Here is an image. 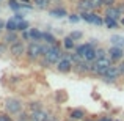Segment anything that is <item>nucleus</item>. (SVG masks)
Instances as JSON below:
<instances>
[{
	"instance_id": "obj_1",
	"label": "nucleus",
	"mask_w": 124,
	"mask_h": 121,
	"mask_svg": "<svg viewBox=\"0 0 124 121\" xmlns=\"http://www.w3.org/2000/svg\"><path fill=\"white\" fill-rule=\"evenodd\" d=\"M64 55H66V50L61 47V44L50 46L49 52L41 58L39 61H41V65L44 68H50V66H55V65H57L61 58H64Z\"/></svg>"
},
{
	"instance_id": "obj_2",
	"label": "nucleus",
	"mask_w": 124,
	"mask_h": 121,
	"mask_svg": "<svg viewBox=\"0 0 124 121\" xmlns=\"http://www.w3.org/2000/svg\"><path fill=\"white\" fill-rule=\"evenodd\" d=\"M113 65H115V63H113V61L110 60L108 57L93 61V65H91V73H90V76H91V77H102L104 74H105V71L108 69L110 66H113Z\"/></svg>"
},
{
	"instance_id": "obj_3",
	"label": "nucleus",
	"mask_w": 124,
	"mask_h": 121,
	"mask_svg": "<svg viewBox=\"0 0 124 121\" xmlns=\"http://www.w3.org/2000/svg\"><path fill=\"white\" fill-rule=\"evenodd\" d=\"M3 105H5L6 113H9L11 116L13 115L17 116L19 113L24 112V102H22V99H19V97H16V96L6 97V99L3 101Z\"/></svg>"
},
{
	"instance_id": "obj_4",
	"label": "nucleus",
	"mask_w": 124,
	"mask_h": 121,
	"mask_svg": "<svg viewBox=\"0 0 124 121\" xmlns=\"http://www.w3.org/2000/svg\"><path fill=\"white\" fill-rule=\"evenodd\" d=\"M99 79L102 80L104 83H107V85H118L119 82H121V73H119L118 65L110 66L108 69L105 71V74H104L102 77H99Z\"/></svg>"
},
{
	"instance_id": "obj_5",
	"label": "nucleus",
	"mask_w": 124,
	"mask_h": 121,
	"mask_svg": "<svg viewBox=\"0 0 124 121\" xmlns=\"http://www.w3.org/2000/svg\"><path fill=\"white\" fill-rule=\"evenodd\" d=\"M42 57L41 52V42H28L27 44V52H25V58H27L30 63H35V61H39Z\"/></svg>"
},
{
	"instance_id": "obj_6",
	"label": "nucleus",
	"mask_w": 124,
	"mask_h": 121,
	"mask_svg": "<svg viewBox=\"0 0 124 121\" xmlns=\"http://www.w3.org/2000/svg\"><path fill=\"white\" fill-rule=\"evenodd\" d=\"M80 19L91 25H96V27H101L104 25V16L97 11H90V13H82L80 14Z\"/></svg>"
},
{
	"instance_id": "obj_7",
	"label": "nucleus",
	"mask_w": 124,
	"mask_h": 121,
	"mask_svg": "<svg viewBox=\"0 0 124 121\" xmlns=\"http://www.w3.org/2000/svg\"><path fill=\"white\" fill-rule=\"evenodd\" d=\"M8 52L13 58H22V57H25V52H27V44L22 40H19V41L13 42V44L9 46Z\"/></svg>"
},
{
	"instance_id": "obj_8",
	"label": "nucleus",
	"mask_w": 124,
	"mask_h": 121,
	"mask_svg": "<svg viewBox=\"0 0 124 121\" xmlns=\"http://www.w3.org/2000/svg\"><path fill=\"white\" fill-rule=\"evenodd\" d=\"M107 54H108V58L115 65H118L119 61L124 60V49L119 47V46H110V47L107 49Z\"/></svg>"
},
{
	"instance_id": "obj_9",
	"label": "nucleus",
	"mask_w": 124,
	"mask_h": 121,
	"mask_svg": "<svg viewBox=\"0 0 124 121\" xmlns=\"http://www.w3.org/2000/svg\"><path fill=\"white\" fill-rule=\"evenodd\" d=\"M90 116L86 109H82V107H72V109L68 110V118L74 120V121H83Z\"/></svg>"
},
{
	"instance_id": "obj_10",
	"label": "nucleus",
	"mask_w": 124,
	"mask_h": 121,
	"mask_svg": "<svg viewBox=\"0 0 124 121\" xmlns=\"http://www.w3.org/2000/svg\"><path fill=\"white\" fill-rule=\"evenodd\" d=\"M91 65H93V63L85 61V60L80 61V63H77V65H72V73L77 74L79 77L90 76V73H91Z\"/></svg>"
},
{
	"instance_id": "obj_11",
	"label": "nucleus",
	"mask_w": 124,
	"mask_h": 121,
	"mask_svg": "<svg viewBox=\"0 0 124 121\" xmlns=\"http://www.w3.org/2000/svg\"><path fill=\"white\" fill-rule=\"evenodd\" d=\"M55 69H57V73H60V74H69V73H72V61H71L68 57H64L55 65Z\"/></svg>"
},
{
	"instance_id": "obj_12",
	"label": "nucleus",
	"mask_w": 124,
	"mask_h": 121,
	"mask_svg": "<svg viewBox=\"0 0 124 121\" xmlns=\"http://www.w3.org/2000/svg\"><path fill=\"white\" fill-rule=\"evenodd\" d=\"M49 14L52 16V17H58V19H61V17H68V9H66V6L64 5H55L54 8H49Z\"/></svg>"
},
{
	"instance_id": "obj_13",
	"label": "nucleus",
	"mask_w": 124,
	"mask_h": 121,
	"mask_svg": "<svg viewBox=\"0 0 124 121\" xmlns=\"http://www.w3.org/2000/svg\"><path fill=\"white\" fill-rule=\"evenodd\" d=\"M90 11H93L90 0H77L76 2V13L82 14V13H90Z\"/></svg>"
},
{
	"instance_id": "obj_14",
	"label": "nucleus",
	"mask_w": 124,
	"mask_h": 121,
	"mask_svg": "<svg viewBox=\"0 0 124 121\" xmlns=\"http://www.w3.org/2000/svg\"><path fill=\"white\" fill-rule=\"evenodd\" d=\"M42 42L44 44H49V46H57V44H61L60 41L55 38V35H52L50 30H46L42 32Z\"/></svg>"
},
{
	"instance_id": "obj_15",
	"label": "nucleus",
	"mask_w": 124,
	"mask_h": 121,
	"mask_svg": "<svg viewBox=\"0 0 124 121\" xmlns=\"http://www.w3.org/2000/svg\"><path fill=\"white\" fill-rule=\"evenodd\" d=\"M76 46H77V42L72 40V38L68 35V36H64L63 40H61V47L64 49L66 52H72V50H76Z\"/></svg>"
},
{
	"instance_id": "obj_16",
	"label": "nucleus",
	"mask_w": 124,
	"mask_h": 121,
	"mask_svg": "<svg viewBox=\"0 0 124 121\" xmlns=\"http://www.w3.org/2000/svg\"><path fill=\"white\" fill-rule=\"evenodd\" d=\"M105 17H112V19H116V21H121L123 16L119 14V11L116 9V6H108V8H104V14Z\"/></svg>"
},
{
	"instance_id": "obj_17",
	"label": "nucleus",
	"mask_w": 124,
	"mask_h": 121,
	"mask_svg": "<svg viewBox=\"0 0 124 121\" xmlns=\"http://www.w3.org/2000/svg\"><path fill=\"white\" fill-rule=\"evenodd\" d=\"M49 115H50V112L46 110V109H42V110H39V112L30 113V121H46Z\"/></svg>"
},
{
	"instance_id": "obj_18",
	"label": "nucleus",
	"mask_w": 124,
	"mask_h": 121,
	"mask_svg": "<svg viewBox=\"0 0 124 121\" xmlns=\"http://www.w3.org/2000/svg\"><path fill=\"white\" fill-rule=\"evenodd\" d=\"M44 109V104H42V101H30V102L27 104V110L28 113H35V112H39V110Z\"/></svg>"
},
{
	"instance_id": "obj_19",
	"label": "nucleus",
	"mask_w": 124,
	"mask_h": 121,
	"mask_svg": "<svg viewBox=\"0 0 124 121\" xmlns=\"http://www.w3.org/2000/svg\"><path fill=\"white\" fill-rule=\"evenodd\" d=\"M19 40H21V36H19L17 32H6L5 36H3V42L8 44V46H11L13 42H16V41H19Z\"/></svg>"
},
{
	"instance_id": "obj_20",
	"label": "nucleus",
	"mask_w": 124,
	"mask_h": 121,
	"mask_svg": "<svg viewBox=\"0 0 124 121\" xmlns=\"http://www.w3.org/2000/svg\"><path fill=\"white\" fill-rule=\"evenodd\" d=\"M28 35H30V41L42 42V32L39 28H28Z\"/></svg>"
},
{
	"instance_id": "obj_21",
	"label": "nucleus",
	"mask_w": 124,
	"mask_h": 121,
	"mask_svg": "<svg viewBox=\"0 0 124 121\" xmlns=\"http://www.w3.org/2000/svg\"><path fill=\"white\" fill-rule=\"evenodd\" d=\"M104 25H105L107 28H110V30H118L121 24H119V21H116V19L105 17V16H104Z\"/></svg>"
},
{
	"instance_id": "obj_22",
	"label": "nucleus",
	"mask_w": 124,
	"mask_h": 121,
	"mask_svg": "<svg viewBox=\"0 0 124 121\" xmlns=\"http://www.w3.org/2000/svg\"><path fill=\"white\" fill-rule=\"evenodd\" d=\"M68 99H69V96H68L66 90H58L55 93V102L57 104H64V102H68Z\"/></svg>"
},
{
	"instance_id": "obj_23",
	"label": "nucleus",
	"mask_w": 124,
	"mask_h": 121,
	"mask_svg": "<svg viewBox=\"0 0 124 121\" xmlns=\"http://www.w3.org/2000/svg\"><path fill=\"white\" fill-rule=\"evenodd\" d=\"M5 30L6 32H17V22L14 21V19H8V21H6V24H5ZM19 33V32H17Z\"/></svg>"
},
{
	"instance_id": "obj_24",
	"label": "nucleus",
	"mask_w": 124,
	"mask_h": 121,
	"mask_svg": "<svg viewBox=\"0 0 124 121\" xmlns=\"http://www.w3.org/2000/svg\"><path fill=\"white\" fill-rule=\"evenodd\" d=\"M31 3L39 9H47L50 5V0H31Z\"/></svg>"
},
{
	"instance_id": "obj_25",
	"label": "nucleus",
	"mask_w": 124,
	"mask_h": 121,
	"mask_svg": "<svg viewBox=\"0 0 124 121\" xmlns=\"http://www.w3.org/2000/svg\"><path fill=\"white\" fill-rule=\"evenodd\" d=\"M105 57H108L107 49L102 47V46H97L96 47V60H101V58H105Z\"/></svg>"
},
{
	"instance_id": "obj_26",
	"label": "nucleus",
	"mask_w": 124,
	"mask_h": 121,
	"mask_svg": "<svg viewBox=\"0 0 124 121\" xmlns=\"http://www.w3.org/2000/svg\"><path fill=\"white\" fill-rule=\"evenodd\" d=\"M90 2H91V6H93V11L101 13V9H104L102 0H90Z\"/></svg>"
},
{
	"instance_id": "obj_27",
	"label": "nucleus",
	"mask_w": 124,
	"mask_h": 121,
	"mask_svg": "<svg viewBox=\"0 0 124 121\" xmlns=\"http://www.w3.org/2000/svg\"><path fill=\"white\" fill-rule=\"evenodd\" d=\"M8 6L13 9V11H16V13H19V9H22V3H19L17 0H9Z\"/></svg>"
},
{
	"instance_id": "obj_28",
	"label": "nucleus",
	"mask_w": 124,
	"mask_h": 121,
	"mask_svg": "<svg viewBox=\"0 0 124 121\" xmlns=\"http://www.w3.org/2000/svg\"><path fill=\"white\" fill-rule=\"evenodd\" d=\"M69 36L71 38H72V40L74 41H82L83 40V32H80V30H74V32H71V33H69Z\"/></svg>"
},
{
	"instance_id": "obj_29",
	"label": "nucleus",
	"mask_w": 124,
	"mask_h": 121,
	"mask_svg": "<svg viewBox=\"0 0 124 121\" xmlns=\"http://www.w3.org/2000/svg\"><path fill=\"white\" fill-rule=\"evenodd\" d=\"M68 19H69L71 24H77V22L82 21V19H80V14H79V13H69V14H68Z\"/></svg>"
},
{
	"instance_id": "obj_30",
	"label": "nucleus",
	"mask_w": 124,
	"mask_h": 121,
	"mask_svg": "<svg viewBox=\"0 0 124 121\" xmlns=\"http://www.w3.org/2000/svg\"><path fill=\"white\" fill-rule=\"evenodd\" d=\"M28 28H30V24H28L27 21H21V22H17V32H27Z\"/></svg>"
},
{
	"instance_id": "obj_31",
	"label": "nucleus",
	"mask_w": 124,
	"mask_h": 121,
	"mask_svg": "<svg viewBox=\"0 0 124 121\" xmlns=\"http://www.w3.org/2000/svg\"><path fill=\"white\" fill-rule=\"evenodd\" d=\"M118 2L119 0H102V5H104V8H108V6H115Z\"/></svg>"
},
{
	"instance_id": "obj_32",
	"label": "nucleus",
	"mask_w": 124,
	"mask_h": 121,
	"mask_svg": "<svg viewBox=\"0 0 124 121\" xmlns=\"http://www.w3.org/2000/svg\"><path fill=\"white\" fill-rule=\"evenodd\" d=\"M115 6H116V9L119 11V14H121L123 17H124V0H119V2L116 3Z\"/></svg>"
},
{
	"instance_id": "obj_33",
	"label": "nucleus",
	"mask_w": 124,
	"mask_h": 121,
	"mask_svg": "<svg viewBox=\"0 0 124 121\" xmlns=\"http://www.w3.org/2000/svg\"><path fill=\"white\" fill-rule=\"evenodd\" d=\"M0 121H13V116L9 115V113H3V112H0Z\"/></svg>"
},
{
	"instance_id": "obj_34",
	"label": "nucleus",
	"mask_w": 124,
	"mask_h": 121,
	"mask_svg": "<svg viewBox=\"0 0 124 121\" xmlns=\"http://www.w3.org/2000/svg\"><path fill=\"white\" fill-rule=\"evenodd\" d=\"M8 47H9V46L8 44H5V42H0V57H2V55L3 54H6V52H8Z\"/></svg>"
},
{
	"instance_id": "obj_35",
	"label": "nucleus",
	"mask_w": 124,
	"mask_h": 121,
	"mask_svg": "<svg viewBox=\"0 0 124 121\" xmlns=\"http://www.w3.org/2000/svg\"><path fill=\"white\" fill-rule=\"evenodd\" d=\"M21 40L24 41V42H31V41H30V35H28V30H27V32H22V33H21Z\"/></svg>"
},
{
	"instance_id": "obj_36",
	"label": "nucleus",
	"mask_w": 124,
	"mask_h": 121,
	"mask_svg": "<svg viewBox=\"0 0 124 121\" xmlns=\"http://www.w3.org/2000/svg\"><path fill=\"white\" fill-rule=\"evenodd\" d=\"M13 19H14L16 22H21V21H25V19H24V14H22V13H16V14L13 16Z\"/></svg>"
},
{
	"instance_id": "obj_37",
	"label": "nucleus",
	"mask_w": 124,
	"mask_h": 121,
	"mask_svg": "<svg viewBox=\"0 0 124 121\" xmlns=\"http://www.w3.org/2000/svg\"><path fill=\"white\" fill-rule=\"evenodd\" d=\"M96 121H113V118L110 115H102V116H99V118H96Z\"/></svg>"
},
{
	"instance_id": "obj_38",
	"label": "nucleus",
	"mask_w": 124,
	"mask_h": 121,
	"mask_svg": "<svg viewBox=\"0 0 124 121\" xmlns=\"http://www.w3.org/2000/svg\"><path fill=\"white\" fill-rule=\"evenodd\" d=\"M118 68H119V73H121V79H123V77H124V60L118 63Z\"/></svg>"
},
{
	"instance_id": "obj_39",
	"label": "nucleus",
	"mask_w": 124,
	"mask_h": 121,
	"mask_svg": "<svg viewBox=\"0 0 124 121\" xmlns=\"http://www.w3.org/2000/svg\"><path fill=\"white\" fill-rule=\"evenodd\" d=\"M5 24H6V22H5V21H2V19H0V32H2L3 28H5Z\"/></svg>"
},
{
	"instance_id": "obj_40",
	"label": "nucleus",
	"mask_w": 124,
	"mask_h": 121,
	"mask_svg": "<svg viewBox=\"0 0 124 121\" xmlns=\"http://www.w3.org/2000/svg\"><path fill=\"white\" fill-rule=\"evenodd\" d=\"M50 3H55V5H60L61 0H50Z\"/></svg>"
},
{
	"instance_id": "obj_41",
	"label": "nucleus",
	"mask_w": 124,
	"mask_h": 121,
	"mask_svg": "<svg viewBox=\"0 0 124 121\" xmlns=\"http://www.w3.org/2000/svg\"><path fill=\"white\" fill-rule=\"evenodd\" d=\"M83 121H96V118H90V116H88V118L83 120Z\"/></svg>"
},
{
	"instance_id": "obj_42",
	"label": "nucleus",
	"mask_w": 124,
	"mask_h": 121,
	"mask_svg": "<svg viewBox=\"0 0 124 121\" xmlns=\"http://www.w3.org/2000/svg\"><path fill=\"white\" fill-rule=\"evenodd\" d=\"M31 0H21V3H30Z\"/></svg>"
},
{
	"instance_id": "obj_43",
	"label": "nucleus",
	"mask_w": 124,
	"mask_h": 121,
	"mask_svg": "<svg viewBox=\"0 0 124 121\" xmlns=\"http://www.w3.org/2000/svg\"><path fill=\"white\" fill-rule=\"evenodd\" d=\"M119 24H121V25H124V17H121V21H119Z\"/></svg>"
},
{
	"instance_id": "obj_44",
	"label": "nucleus",
	"mask_w": 124,
	"mask_h": 121,
	"mask_svg": "<svg viewBox=\"0 0 124 121\" xmlns=\"http://www.w3.org/2000/svg\"><path fill=\"white\" fill-rule=\"evenodd\" d=\"M61 121H74V120H71V118H64V120H61Z\"/></svg>"
},
{
	"instance_id": "obj_45",
	"label": "nucleus",
	"mask_w": 124,
	"mask_h": 121,
	"mask_svg": "<svg viewBox=\"0 0 124 121\" xmlns=\"http://www.w3.org/2000/svg\"><path fill=\"white\" fill-rule=\"evenodd\" d=\"M121 47L124 49V36H123V41H121Z\"/></svg>"
},
{
	"instance_id": "obj_46",
	"label": "nucleus",
	"mask_w": 124,
	"mask_h": 121,
	"mask_svg": "<svg viewBox=\"0 0 124 121\" xmlns=\"http://www.w3.org/2000/svg\"><path fill=\"white\" fill-rule=\"evenodd\" d=\"M68 2H72V3H76V2H77V0H68Z\"/></svg>"
},
{
	"instance_id": "obj_47",
	"label": "nucleus",
	"mask_w": 124,
	"mask_h": 121,
	"mask_svg": "<svg viewBox=\"0 0 124 121\" xmlns=\"http://www.w3.org/2000/svg\"><path fill=\"white\" fill-rule=\"evenodd\" d=\"M16 121H27V120H19V118H17V120H16Z\"/></svg>"
},
{
	"instance_id": "obj_48",
	"label": "nucleus",
	"mask_w": 124,
	"mask_h": 121,
	"mask_svg": "<svg viewBox=\"0 0 124 121\" xmlns=\"http://www.w3.org/2000/svg\"><path fill=\"white\" fill-rule=\"evenodd\" d=\"M121 82H123V85H124V77H123V79H121Z\"/></svg>"
},
{
	"instance_id": "obj_49",
	"label": "nucleus",
	"mask_w": 124,
	"mask_h": 121,
	"mask_svg": "<svg viewBox=\"0 0 124 121\" xmlns=\"http://www.w3.org/2000/svg\"><path fill=\"white\" fill-rule=\"evenodd\" d=\"M113 121H123V120H113Z\"/></svg>"
},
{
	"instance_id": "obj_50",
	"label": "nucleus",
	"mask_w": 124,
	"mask_h": 121,
	"mask_svg": "<svg viewBox=\"0 0 124 121\" xmlns=\"http://www.w3.org/2000/svg\"><path fill=\"white\" fill-rule=\"evenodd\" d=\"M0 2H2V0H0Z\"/></svg>"
},
{
	"instance_id": "obj_51",
	"label": "nucleus",
	"mask_w": 124,
	"mask_h": 121,
	"mask_svg": "<svg viewBox=\"0 0 124 121\" xmlns=\"http://www.w3.org/2000/svg\"><path fill=\"white\" fill-rule=\"evenodd\" d=\"M0 33H2V32H0Z\"/></svg>"
}]
</instances>
